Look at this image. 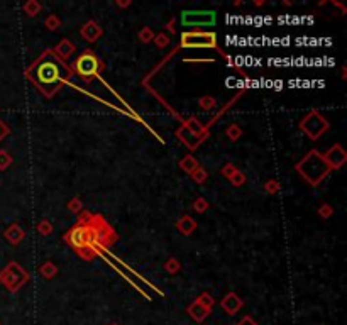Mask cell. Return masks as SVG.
Segmentation results:
<instances>
[{
  "label": "cell",
  "instance_id": "obj_3",
  "mask_svg": "<svg viewBox=\"0 0 347 325\" xmlns=\"http://www.w3.org/2000/svg\"><path fill=\"white\" fill-rule=\"evenodd\" d=\"M36 78H38L39 85H56L58 81L61 80L60 75V66L54 61L47 60L43 61L41 65H38V70H36Z\"/></svg>",
  "mask_w": 347,
  "mask_h": 325
},
{
  "label": "cell",
  "instance_id": "obj_4",
  "mask_svg": "<svg viewBox=\"0 0 347 325\" xmlns=\"http://www.w3.org/2000/svg\"><path fill=\"white\" fill-rule=\"evenodd\" d=\"M185 47H213L215 46V34L212 32H186L183 34Z\"/></svg>",
  "mask_w": 347,
  "mask_h": 325
},
{
  "label": "cell",
  "instance_id": "obj_1",
  "mask_svg": "<svg viewBox=\"0 0 347 325\" xmlns=\"http://www.w3.org/2000/svg\"><path fill=\"white\" fill-rule=\"evenodd\" d=\"M298 169H300L301 175H303L306 180H310L312 183H319L320 180L327 175L328 164L319 153L312 151V153L301 161V164L298 166Z\"/></svg>",
  "mask_w": 347,
  "mask_h": 325
},
{
  "label": "cell",
  "instance_id": "obj_6",
  "mask_svg": "<svg viewBox=\"0 0 347 325\" xmlns=\"http://www.w3.org/2000/svg\"><path fill=\"white\" fill-rule=\"evenodd\" d=\"M69 241H71L73 246L82 247V246H92L95 242V235L92 229L87 227H76L71 231L69 234Z\"/></svg>",
  "mask_w": 347,
  "mask_h": 325
},
{
  "label": "cell",
  "instance_id": "obj_2",
  "mask_svg": "<svg viewBox=\"0 0 347 325\" xmlns=\"http://www.w3.org/2000/svg\"><path fill=\"white\" fill-rule=\"evenodd\" d=\"M185 27H208L215 24L213 10H186L182 16Z\"/></svg>",
  "mask_w": 347,
  "mask_h": 325
},
{
  "label": "cell",
  "instance_id": "obj_5",
  "mask_svg": "<svg viewBox=\"0 0 347 325\" xmlns=\"http://www.w3.org/2000/svg\"><path fill=\"white\" fill-rule=\"evenodd\" d=\"M75 68L82 76H85V78H90V76H93L95 73H97L98 60L95 58L93 53H85L78 58V60H76Z\"/></svg>",
  "mask_w": 347,
  "mask_h": 325
}]
</instances>
